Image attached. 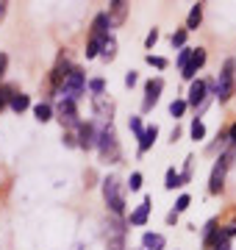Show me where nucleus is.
Segmentation results:
<instances>
[{"mask_svg": "<svg viewBox=\"0 0 236 250\" xmlns=\"http://www.w3.org/2000/svg\"><path fill=\"white\" fill-rule=\"evenodd\" d=\"M6 62H9V59H6V56L0 53V78H3V70H6Z\"/></svg>", "mask_w": 236, "mask_h": 250, "instance_id": "f704fd0d", "label": "nucleus"}, {"mask_svg": "<svg viewBox=\"0 0 236 250\" xmlns=\"http://www.w3.org/2000/svg\"><path fill=\"white\" fill-rule=\"evenodd\" d=\"M200 20H203V6L200 3H195L189 11V20H186V31H195V28L200 25Z\"/></svg>", "mask_w": 236, "mask_h": 250, "instance_id": "f3484780", "label": "nucleus"}, {"mask_svg": "<svg viewBox=\"0 0 236 250\" xmlns=\"http://www.w3.org/2000/svg\"><path fill=\"white\" fill-rule=\"evenodd\" d=\"M164 187H167V189H175V187H181V175H178V172H175L173 167L167 170V181H164Z\"/></svg>", "mask_w": 236, "mask_h": 250, "instance_id": "4be33fe9", "label": "nucleus"}, {"mask_svg": "<svg viewBox=\"0 0 236 250\" xmlns=\"http://www.w3.org/2000/svg\"><path fill=\"white\" fill-rule=\"evenodd\" d=\"M89 89L95 92V95H103V89H106V83L100 78H95V81H89Z\"/></svg>", "mask_w": 236, "mask_h": 250, "instance_id": "7c9ffc66", "label": "nucleus"}, {"mask_svg": "<svg viewBox=\"0 0 236 250\" xmlns=\"http://www.w3.org/2000/svg\"><path fill=\"white\" fill-rule=\"evenodd\" d=\"M167 223L175 225V223H178V214H175V211H170V214H167Z\"/></svg>", "mask_w": 236, "mask_h": 250, "instance_id": "c9c22d12", "label": "nucleus"}, {"mask_svg": "<svg viewBox=\"0 0 236 250\" xmlns=\"http://www.w3.org/2000/svg\"><path fill=\"white\" fill-rule=\"evenodd\" d=\"M34 114H37L39 123H47V120L53 117V108L47 106V103H39V106H34Z\"/></svg>", "mask_w": 236, "mask_h": 250, "instance_id": "aec40b11", "label": "nucleus"}, {"mask_svg": "<svg viewBox=\"0 0 236 250\" xmlns=\"http://www.w3.org/2000/svg\"><path fill=\"white\" fill-rule=\"evenodd\" d=\"M122 184H119L117 175H109L103 181V197H106V206L111 208V214H122L125 211V200H122Z\"/></svg>", "mask_w": 236, "mask_h": 250, "instance_id": "7ed1b4c3", "label": "nucleus"}, {"mask_svg": "<svg viewBox=\"0 0 236 250\" xmlns=\"http://www.w3.org/2000/svg\"><path fill=\"white\" fill-rule=\"evenodd\" d=\"M147 64H153V67H158V70H164V67H167V59H161V56H147Z\"/></svg>", "mask_w": 236, "mask_h": 250, "instance_id": "c85d7f7f", "label": "nucleus"}, {"mask_svg": "<svg viewBox=\"0 0 236 250\" xmlns=\"http://www.w3.org/2000/svg\"><path fill=\"white\" fill-rule=\"evenodd\" d=\"M83 89H86V78H83V70H78V67H70V72H67V78L61 81V95L59 98L61 100H78L83 95Z\"/></svg>", "mask_w": 236, "mask_h": 250, "instance_id": "f257e3e1", "label": "nucleus"}, {"mask_svg": "<svg viewBox=\"0 0 236 250\" xmlns=\"http://www.w3.org/2000/svg\"><path fill=\"white\" fill-rule=\"evenodd\" d=\"M128 187H131V192L142 189V172H131V181H128Z\"/></svg>", "mask_w": 236, "mask_h": 250, "instance_id": "a878e982", "label": "nucleus"}, {"mask_svg": "<svg viewBox=\"0 0 236 250\" xmlns=\"http://www.w3.org/2000/svg\"><path fill=\"white\" fill-rule=\"evenodd\" d=\"M206 64V50L203 47H195L189 56V62H186V67H183V78L186 81H195V75H197V70Z\"/></svg>", "mask_w": 236, "mask_h": 250, "instance_id": "0eeeda50", "label": "nucleus"}, {"mask_svg": "<svg viewBox=\"0 0 236 250\" xmlns=\"http://www.w3.org/2000/svg\"><path fill=\"white\" fill-rule=\"evenodd\" d=\"M161 89H164V81L161 78H150L145 83V103H142V108L145 111H150V108L158 103V98H161Z\"/></svg>", "mask_w": 236, "mask_h": 250, "instance_id": "423d86ee", "label": "nucleus"}, {"mask_svg": "<svg viewBox=\"0 0 236 250\" xmlns=\"http://www.w3.org/2000/svg\"><path fill=\"white\" fill-rule=\"evenodd\" d=\"M31 106V98H28V95H14V98H11V108H14V111H25V108Z\"/></svg>", "mask_w": 236, "mask_h": 250, "instance_id": "412c9836", "label": "nucleus"}, {"mask_svg": "<svg viewBox=\"0 0 236 250\" xmlns=\"http://www.w3.org/2000/svg\"><path fill=\"white\" fill-rule=\"evenodd\" d=\"M95 111L100 114V120H106V123H111V111H114V103H111L106 95H95Z\"/></svg>", "mask_w": 236, "mask_h": 250, "instance_id": "9b49d317", "label": "nucleus"}, {"mask_svg": "<svg viewBox=\"0 0 236 250\" xmlns=\"http://www.w3.org/2000/svg\"><path fill=\"white\" fill-rule=\"evenodd\" d=\"M3 14H6V3H0V20H3Z\"/></svg>", "mask_w": 236, "mask_h": 250, "instance_id": "4c0bfd02", "label": "nucleus"}, {"mask_svg": "<svg viewBox=\"0 0 236 250\" xmlns=\"http://www.w3.org/2000/svg\"><path fill=\"white\" fill-rule=\"evenodd\" d=\"M228 139H231V142H234V147H236V125L231 128V134H228Z\"/></svg>", "mask_w": 236, "mask_h": 250, "instance_id": "e433bc0d", "label": "nucleus"}, {"mask_svg": "<svg viewBox=\"0 0 236 250\" xmlns=\"http://www.w3.org/2000/svg\"><path fill=\"white\" fill-rule=\"evenodd\" d=\"M134 83H137V72L131 70V72L125 75V86H134Z\"/></svg>", "mask_w": 236, "mask_h": 250, "instance_id": "72a5a7b5", "label": "nucleus"}, {"mask_svg": "<svg viewBox=\"0 0 236 250\" xmlns=\"http://www.w3.org/2000/svg\"><path fill=\"white\" fill-rule=\"evenodd\" d=\"M109 14H98L95 22H92V39H106L109 36Z\"/></svg>", "mask_w": 236, "mask_h": 250, "instance_id": "f8f14e48", "label": "nucleus"}, {"mask_svg": "<svg viewBox=\"0 0 236 250\" xmlns=\"http://www.w3.org/2000/svg\"><path fill=\"white\" fill-rule=\"evenodd\" d=\"M192 161L195 159L189 156V159H186V167H183V172H181V187L183 184H189V178H192Z\"/></svg>", "mask_w": 236, "mask_h": 250, "instance_id": "cd10ccee", "label": "nucleus"}, {"mask_svg": "<svg viewBox=\"0 0 236 250\" xmlns=\"http://www.w3.org/2000/svg\"><path fill=\"white\" fill-rule=\"evenodd\" d=\"M147 214H150V197H145V200L137 206V211H131V225H145Z\"/></svg>", "mask_w": 236, "mask_h": 250, "instance_id": "ddd939ff", "label": "nucleus"}, {"mask_svg": "<svg viewBox=\"0 0 236 250\" xmlns=\"http://www.w3.org/2000/svg\"><path fill=\"white\" fill-rule=\"evenodd\" d=\"M183 42H186V28H181V31L173 34V47H183Z\"/></svg>", "mask_w": 236, "mask_h": 250, "instance_id": "bb28decb", "label": "nucleus"}, {"mask_svg": "<svg viewBox=\"0 0 236 250\" xmlns=\"http://www.w3.org/2000/svg\"><path fill=\"white\" fill-rule=\"evenodd\" d=\"M183 111H186V100H173L170 103V114L173 117H183Z\"/></svg>", "mask_w": 236, "mask_h": 250, "instance_id": "5701e85b", "label": "nucleus"}, {"mask_svg": "<svg viewBox=\"0 0 236 250\" xmlns=\"http://www.w3.org/2000/svg\"><path fill=\"white\" fill-rule=\"evenodd\" d=\"M156 42H158V28H153V31L147 34V39H145V47H153Z\"/></svg>", "mask_w": 236, "mask_h": 250, "instance_id": "473e14b6", "label": "nucleus"}, {"mask_svg": "<svg viewBox=\"0 0 236 250\" xmlns=\"http://www.w3.org/2000/svg\"><path fill=\"white\" fill-rule=\"evenodd\" d=\"M67 72H70V62H67V56H59V64H56V70H53V83L56 86H61V81L67 78Z\"/></svg>", "mask_w": 236, "mask_h": 250, "instance_id": "dca6fc26", "label": "nucleus"}, {"mask_svg": "<svg viewBox=\"0 0 236 250\" xmlns=\"http://www.w3.org/2000/svg\"><path fill=\"white\" fill-rule=\"evenodd\" d=\"M59 123H61L64 128L78 125V108H75L73 100H61V103H59Z\"/></svg>", "mask_w": 236, "mask_h": 250, "instance_id": "1a4fd4ad", "label": "nucleus"}, {"mask_svg": "<svg viewBox=\"0 0 236 250\" xmlns=\"http://www.w3.org/2000/svg\"><path fill=\"white\" fill-rule=\"evenodd\" d=\"M142 245H145L147 250H164V245H167V239H164L161 233H153V231H147L145 236H142Z\"/></svg>", "mask_w": 236, "mask_h": 250, "instance_id": "2eb2a0df", "label": "nucleus"}, {"mask_svg": "<svg viewBox=\"0 0 236 250\" xmlns=\"http://www.w3.org/2000/svg\"><path fill=\"white\" fill-rule=\"evenodd\" d=\"M192 50H195V47H183V50H181V56H178V64H181V70L186 67V62H189Z\"/></svg>", "mask_w": 236, "mask_h": 250, "instance_id": "2f4dec72", "label": "nucleus"}, {"mask_svg": "<svg viewBox=\"0 0 236 250\" xmlns=\"http://www.w3.org/2000/svg\"><path fill=\"white\" fill-rule=\"evenodd\" d=\"M189 203H192V197H189V195H181L178 200H175V214L186 211V208H189Z\"/></svg>", "mask_w": 236, "mask_h": 250, "instance_id": "393cba45", "label": "nucleus"}, {"mask_svg": "<svg viewBox=\"0 0 236 250\" xmlns=\"http://www.w3.org/2000/svg\"><path fill=\"white\" fill-rule=\"evenodd\" d=\"M231 159H234V153H225L222 159L214 164V170H211V181H209V192H222V184H225V170L231 167Z\"/></svg>", "mask_w": 236, "mask_h": 250, "instance_id": "39448f33", "label": "nucleus"}, {"mask_svg": "<svg viewBox=\"0 0 236 250\" xmlns=\"http://www.w3.org/2000/svg\"><path fill=\"white\" fill-rule=\"evenodd\" d=\"M203 136H206V125L200 123V120H195V123H192V139L197 142V139H203Z\"/></svg>", "mask_w": 236, "mask_h": 250, "instance_id": "b1692460", "label": "nucleus"}, {"mask_svg": "<svg viewBox=\"0 0 236 250\" xmlns=\"http://www.w3.org/2000/svg\"><path fill=\"white\" fill-rule=\"evenodd\" d=\"M206 98H209V86H206V81H192V89H189V100H186V106L206 103Z\"/></svg>", "mask_w": 236, "mask_h": 250, "instance_id": "9d476101", "label": "nucleus"}, {"mask_svg": "<svg viewBox=\"0 0 236 250\" xmlns=\"http://www.w3.org/2000/svg\"><path fill=\"white\" fill-rule=\"evenodd\" d=\"M156 136H158V128H156V125L145 128V131H142V136H139V153H147V150H150V145L156 142Z\"/></svg>", "mask_w": 236, "mask_h": 250, "instance_id": "4468645a", "label": "nucleus"}, {"mask_svg": "<svg viewBox=\"0 0 236 250\" xmlns=\"http://www.w3.org/2000/svg\"><path fill=\"white\" fill-rule=\"evenodd\" d=\"M234 70H236V62H234V59H228L225 67H222V72H219V81H217V98H219V103L231 100V95H234Z\"/></svg>", "mask_w": 236, "mask_h": 250, "instance_id": "20e7f679", "label": "nucleus"}, {"mask_svg": "<svg viewBox=\"0 0 236 250\" xmlns=\"http://www.w3.org/2000/svg\"><path fill=\"white\" fill-rule=\"evenodd\" d=\"M128 125H131V131H134L137 136H142L145 128H142V120H139V117H131V123H128Z\"/></svg>", "mask_w": 236, "mask_h": 250, "instance_id": "c756f323", "label": "nucleus"}, {"mask_svg": "<svg viewBox=\"0 0 236 250\" xmlns=\"http://www.w3.org/2000/svg\"><path fill=\"white\" fill-rule=\"evenodd\" d=\"M125 9H128V3H122V0H114L111 3V17H109V22L114 20V22H122L125 20Z\"/></svg>", "mask_w": 236, "mask_h": 250, "instance_id": "a211bd4d", "label": "nucleus"}, {"mask_svg": "<svg viewBox=\"0 0 236 250\" xmlns=\"http://www.w3.org/2000/svg\"><path fill=\"white\" fill-rule=\"evenodd\" d=\"M98 147L103 161H117L119 159V145H117V134H114V125L106 123L103 131H98Z\"/></svg>", "mask_w": 236, "mask_h": 250, "instance_id": "f03ea898", "label": "nucleus"}, {"mask_svg": "<svg viewBox=\"0 0 236 250\" xmlns=\"http://www.w3.org/2000/svg\"><path fill=\"white\" fill-rule=\"evenodd\" d=\"M100 53H103V59H106V62H114V56H117V39H114V36H109V39L103 42V50H100Z\"/></svg>", "mask_w": 236, "mask_h": 250, "instance_id": "6ab92c4d", "label": "nucleus"}, {"mask_svg": "<svg viewBox=\"0 0 236 250\" xmlns=\"http://www.w3.org/2000/svg\"><path fill=\"white\" fill-rule=\"evenodd\" d=\"M78 145H81L83 150H92V147H98V128H95L92 123L78 125Z\"/></svg>", "mask_w": 236, "mask_h": 250, "instance_id": "6e6552de", "label": "nucleus"}]
</instances>
